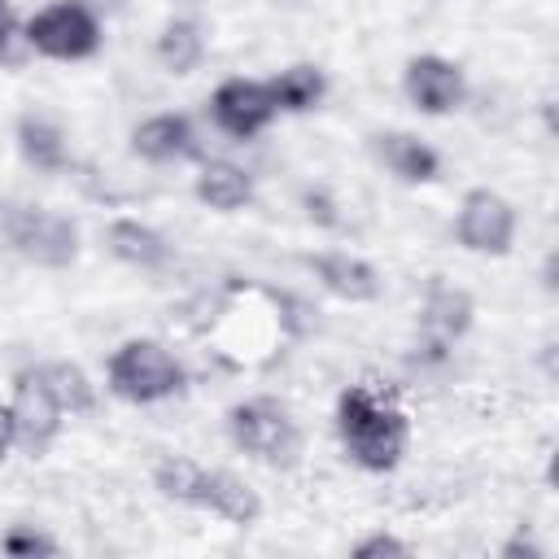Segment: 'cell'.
<instances>
[{"label": "cell", "mask_w": 559, "mask_h": 559, "mask_svg": "<svg viewBox=\"0 0 559 559\" xmlns=\"http://www.w3.org/2000/svg\"><path fill=\"white\" fill-rule=\"evenodd\" d=\"M131 148H135V157H144V162H179V157H192V153H197L192 127H188L183 114L144 118V122L131 131Z\"/></svg>", "instance_id": "5bb4252c"}, {"label": "cell", "mask_w": 559, "mask_h": 559, "mask_svg": "<svg viewBox=\"0 0 559 559\" xmlns=\"http://www.w3.org/2000/svg\"><path fill=\"white\" fill-rule=\"evenodd\" d=\"M402 87H406V100H411L419 114H432V118H441V114L459 109V105H463V96H467L463 70H459L454 61H445V57H432V52H424V57H411V61H406Z\"/></svg>", "instance_id": "ba28073f"}, {"label": "cell", "mask_w": 559, "mask_h": 559, "mask_svg": "<svg viewBox=\"0 0 559 559\" xmlns=\"http://www.w3.org/2000/svg\"><path fill=\"white\" fill-rule=\"evenodd\" d=\"M109 249H114V258H122L127 266H140V271H157L170 258V245L140 218H114L109 223Z\"/></svg>", "instance_id": "2e32d148"}, {"label": "cell", "mask_w": 559, "mask_h": 559, "mask_svg": "<svg viewBox=\"0 0 559 559\" xmlns=\"http://www.w3.org/2000/svg\"><path fill=\"white\" fill-rule=\"evenodd\" d=\"M4 236L13 249L35 266H70L79 253V227L74 218L44 210V205H0Z\"/></svg>", "instance_id": "3957f363"}, {"label": "cell", "mask_w": 559, "mask_h": 559, "mask_svg": "<svg viewBox=\"0 0 559 559\" xmlns=\"http://www.w3.org/2000/svg\"><path fill=\"white\" fill-rule=\"evenodd\" d=\"M192 192H197L201 205L231 214V210L249 205V197H253V179H249L240 166H231V162H205L201 175H197V183H192Z\"/></svg>", "instance_id": "9a60e30c"}, {"label": "cell", "mask_w": 559, "mask_h": 559, "mask_svg": "<svg viewBox=\"0 0 559 559\" xmlns=\"http://www.w3.org/2000/svg\"><path fill=\"white\" fill-rule=\"evenodd\" d=\"M197 480H201V463H192V459H183V454H166V459L153 467V485H157V493L170 498V502H188V507H192Z\"/></svg>", "instance_id": "ffe728a7"}, {"label": "cell", "mask_w": 559, "mask_h": 559, "mask_svg": "<svg viewBox=\"0 0 559 559\" xmlns=\"http://www.w3.org/2000/svg\"><path fill=\"white\" fill-rule=\"evenodd\" d=\"M0 550L17 555V559H31V555H57V542L48 533H35V528H9L0 537Z\"/></svg>", "instance_id": "7402d4cb"}, {"label": "cell", "mask_w": 559, "mask_h": 559, "mask_svg": "<svg viewBox=\"0 0 559 559\" xmlns=\"http://www.w3.org/2000/svg\"><path fill=\"white\" fill-rule=\"evenodd\" d=\"M9 411H13L17 445H22L26 454H44V450L57 441L66 411H61V402H57L52 380H48L44 367H22V371L13 376V402H9Z\"/></svg>", "instance_id": "8992f818"}, {"label": "cell", "mask_w": 559, "mask_h": 559, "mask_svg": "<svg viewBox=\"0 0 559 559\" xmlns=\"http://www.w3.org/2000/svg\"><path fill=\"white\" fill-rule=\"evenodd\" d=\"M17 153L35 170H61L66 166V140H61L57 122H48L44 114H22L17 118Z\"/></svg>", "instance_id": "ac0fdd59"}, {"label": "cell", "mask_w": 559, "mask_h": 559, "mask_svg": "<svg viewBox=\"0 0 559 559\" xmlns=\"http://www.w3.org/2000/svg\"><path fill=\"white\" fill-rule=\"evenodd\" d=\"M306 266L319 275V284L341 297V301H376L380 297V275L371 262L354 253H310Z\"/></svg>", "instance_id": "7c38bea8"}, {"label": "cell", "mask_w": 559, "mask_h": 559, "mask_svg": "<svg viewBox=\"0 0 559 559\" xmlns=\"http://www.w3.org/2000/svg\"><path fill=\"white\" fill-rule=\"evenodd\" d=\"M13 35H17V13H13V4H9V0H0V61H9Z\"/></svg>", "instance_id": "cb8c5ba5"}, {"label": "cell", "mask_w": 559, "mask_h": 559, "mask_svg": "<svg viewBox=\"0 0 559 559\" xmlns=\"http://www.w3.org/2000/svg\"><path fill=\"white\" fill-rule=\"evenodd\" d=\"M17 441V428H13V411L9 406H0V459H4V450Z\"/></svg>", "instance_id": "4316f807"}, {"label": "cell", "mask_w": 559, "mask_h": 559, "mask_svg": "<svg viewBox=\"0 0 559 559\" xmlns=\"http://www.w3.org/2000/svg\"><path fill=\"white\" fill-rule=\"evenodd\" d=\"M44 371H48V380H52V393H57L61 411L83 415V411H92V406H96V389L87 384L83 367H74V362H48Z\"/></svg>", "instance_id": "44dd1931"}, {"label": "cell", "mask_w": 559, "mask_h": 559, "mask_svg": "<svg viewBox=\"0 0 559 559\" xmlns=\"http://www.w3.org/2000/svg\"><path fill=\"white\" fill-rule=\"evenodd\" d=\"M354 555H358V559H376V555H411V546H406L402 537H393V533H371V537H362V542L354 546Z\"/></svg>", "instance_id": "603a6c76"}, {"label": "cell", "mask_w": 559, "mask_h": 559, "mask_svg": "<svg viewBox=\"0 0 559 559\" xmlns=\"http://www.w3.org/2000/svg\"><path fill=\"white\" fill-rule=\"evenodd\" d=\"M472 328V297L445 280L428 284L424 297V314H419V332H424V349L428 358H445V349Z\"/></svg>", "instance_id": "30bf717a"}, {"label": "cell", "mask_w": 559, "mask_h": 559, "mask_svg": "<svg viewBox=\"0 0 559 559\" xmlns=\"http://www.w3.org/2000/svg\"><path fill=\"white\" fill-rule=\"evenodd\" d=\"M192 507H205V511H214L227 524H253L262 515V498H258L253 485H245L231 472H205V467H201Z\"/></svg>", "instance_id": "8fae6325"}, {"label": "cell", "mask_w": 559, "mask_h": 559, "mask_svg": "<svg viewBox=\"0 0 559 559\" xmlns=\"http://www.w3.org/2000/svg\"><path fill=\"white\" fill-rule=\"evenodd\" d=\"M227 432L236 450L253 454L258 463H288L297 454V424L288 406L275 397H245L227 411Z\"/></svg>", "instance_id": "277c9868"}, {"label": "cell", "mask_w": 559, "mask_h": 559, "mask_svg": "<svg viewBox=\"0 0 559 559\" xmlns=\"http://www.w3.org/2000/svg\"><path fill=\"white\" fill-rule=\"evenodd\" d=\"M454 236L463 249L472 253H489V258H502L515 240V210L502 192L493 188H472L459 205V218H454Z\"/></svg>", "instance_id": "52a82bcc"}, {"label": "cell", "mask_w": 559, "mask_h": 559, "mask_svg": "<svg viewBox=\"0 0 559 559\" xmlns=\"http://www.w3.org/2000/svg\"><path fill=\"white\" fill-rule=\"evenodd\" d=\"M306 210H310V218H319L323 227H332V223H336V214H332V201H328L323 192H306Z\"/></svg>", "instance_id": "d4e9b609"}, {"label": "cell", "mask_w": 559, "mask_h": 559, "mask_svg": "<svg viewBox=\"0 0 559 559\" xmlns=\"http://www.w3.org/2000/svg\"><path fill=\"white\" fill-rule=\"evenodd\" d=\"M210 109H214V122L227 135H236V140L258 135L280 114L275 100H271V92H266V83H253V79H227V83H218Z\"/></svg>", "instance_id": "9c48e42d"}, {"label": "cell", "mask_w": 559, "mask_h": 559, "mask_svg": "<svg viewBox=\"0 0 559 559\" xmlns=\"http://www.w3.org/2000/svg\"><path fill=\"white\" fill-rule=\"evenodd\" d=\"M266 92H271L275 109L306 114V109H314V105L323 100L328 79H323V70H319V66H288V70H280V74L266 83Z\"/></svg>", "instance_id": "e0dca14e"}, {"label": "cell", "mask_w": 559, "mask_h": 559, "mask_svg": "<svg viewBox=\"0 0 559 559\" xmlns=\"http://www.w3.org/2000/svg\"><path fill=\"white\" fill-rule=\"evenodd\" d=\"M371 148H376V157H380L397 179H406V183H428V179H437V170H441L437 148H428L419 135H406V131H380V135H371Z\"/></svg>", "instance_id": "4fadbf2b"}, {"label": "cell", "mask_w": 559, "mask_h": 559, "mask_svg": "<svg viewBox=\"0 0 559 559\" xmlns=\"http://www.w3.org/2000/svg\"><path fill=\"white\" fill-rule=\"evenodd\" d=\"M26 39L35 52H44L52 61H83L100 48V22L92 17V9L61 0V4L39 9L26 22Z\"/></svg>", "instance_id": "5b68a950"}, {"label": "cell", "mask_w": 559, "mask_h": 559, "mask_svg": "<svg viewBox=\"0 0 559 559\" xmlns=\"http://www.w3.org/2000/svg\"><path fill=\"white\" fill-rule=\"evenodd\" d=\"M502 555H507V559H515V555H528V559H537V555H542V546H533V542L520 533V537H511V542L502 546Z\"/></svg>", "instance_id": "484cf974"}, {"label": "cell", "mask_w": 559, "mask_h": 559, "mask_svg": "<svg viewBox=\"0 0 559 559\" xmlns=\"http://www.w3.org/2000/svg\"><path fill=\"white\" fill-rule=\"evenodd\" d=\"M205 52V39H201V26L179 17V22H166L162 35H157V61L170 70V74H192L197 61Z\"/></svg>", "instance_id": "d6986e66"}, {"label": "cell", "mask_w": 559, "mask_h": 559, "mask_svg": "<svg viewBox=\"0 0 559 559\" xmlns=\"http://www.w3.org/2000/svg\"><path fill=\"white\" fill-rule=\"evenodd\" d=\"M105 376H109V393L131 402V406H148V402H162V397H175L183 389V367L179 358L157 345V341H122L109 362H105Z\"/></svg>", "instance_id": "7a4b0ae2"}, {"label": "cell", "mask_w": 559, "mask_h": 559, "mask_svg": "<svg viewBox=\"0 0 559 559\" xmlns=\"http://www.w3.org/2000/svg\"><path fill=\"white\" fill-rule=\"evenodd\" d=\"M336 432H341V445L345 454L367 467V472H393L406 454V415L376 397L371 389L362 384H349L341 397H336Z\"/></svg>", "instance_id": "6da1fadb"}]
</instances>
